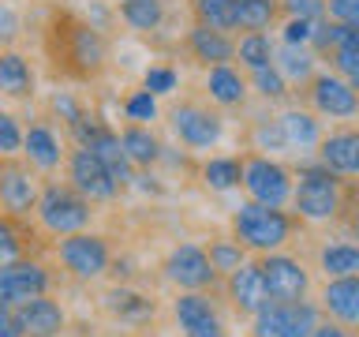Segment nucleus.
<instances>
[{
  "mask_svg": "<svg viewBox=\"0 0 359 337\" xmlns=\"http://www.w3.org/2000/svg\"><path fill=\"white\" fill-rule=\"evenodd\" d=\"M67 143L64 135L53 128L49 120H34L27 124V143H22V161H30L38 173H56L60 165H67Z\"/></svg>",
  "mask_w": 359,
  "mask_h": 337,
  "instance_id": "obj_16",
  "label": "nucleus"
},
{
  "mask_svg": "<svg viewBox=\"0 0 359 337\" xmlns=\"http://www.w3.org/2000/svg\"><path fill=\"white\" fill-rule=\"evenodd\" d=\"M344 206H348L344 180L333 168H325L318 157H307L296 168V195H292L296 218L311 225H330L344 213Z\"/></svg>",
  "mask_w": 359,
  "mask_h": 337,
  "instance_id": "obj_1",
  "label": "nucleus"
},
{
  "mask_svg": "<svg viewBox=\"0 0 359 337\" xmlns=\"http://www.w3.org/2000/svg\"><path fill=\"white\" fill-rule=\"evenodd\" d=\"M49 112H53L56 120H64V128H72V124H79L90 109L72 94V90H56V94L49 98Z\"/></svg>",
  "mask_w": 359,
  "mask_h": 337,
  "instance_id": "obj_40",
  "label": "nucleus"
},
{
  "mask_svg": "<svg viewBox=\"0 0 359 337\" xmlns=\"http://www.w3.org/2000/svg\"><path fill=\"white\" fill-rule=\"evenodd\" d=\"M15 34H19L15 8H11V0H0V38H4V45L15 41Z\"/></svg>",
  "mask_w": 359,
  "mask_h": 337,
  "instance_id": "obj_45",
  "label": "nucleus"
},
{
  "mask_svg": "<svg viewBox=\"0 0 359 337\" xmlns=\"http://www.w3.org/2000/svg\"><path fill=\"white\" fill-rule=\"evenodd\" d=\"M314 27H318V19L285 15V22H280V41H288V45H311L314 41Z\"/></svg>",
  "mask_w": 359,
  "mask_h": 337,
  "instance_id": "obj_41",
  "label": "nucleus"
},
{
  "mask_svg": "<svg viewBox=\"0 0 359 337\" xmlns=\"http://www.w3.org/2000/svg\"><path fill=\"white\" fill-rule=\"evenodd\" d=\"M277 120H280V128H285V139H288L292 154H318V146L325 139V128H322V117L311 105H285L277 112Z\"/></svg>",
  "mask_w": 359,
  "mask_h": 337,
  "instance_id": "obj_19",
  "label": "nucleus"
},
{
  "mask_svg": "<svg viewBox=\"0 0 359 337\" xmlns=\"http://www.w3.org/2000/svg\"><path fill=\"white\" fill-rule=\"evenodd\" d=\"M0 337H27L15 308H0Z\"/></svg>",
  "mask_w": 359,
  "mask_h": 337,
  "instance_id": "obj_46",
  "label": "nucleus"
},
{
  "mask_svg": "<svg viewBox=\"0 0 359 337\" xmlns=\"http://www.w3.org/2000/svg\"><path fill=\"white\" fill-rule=\"evenodd\" d=\"M202 90H206V98L217 109H240L247 101V94H251V79L236 64H213V67H206Z\"/></svg>",
  "mask_w": 359,
  "mask_h": 337,
  "instance_id": "obj_20",
  "label": "nucleus"
},
{
  "mask_svg": "<svg viewBox=\"0 0 359 337\" xmlns=\"http://www.w3.org/2000/svg\"><path fill=\"white\" fill-rule=\"evenodd\" d=\"M285 15H299V19H325V0H280Z\"/></svg>",
  "mask_w": 359,
  "mask_h": 337,
  "instance_id": "obj_44",
  "label": "nucleus"
},
{
  "mask_svg": "<svg viewBox=\"0 0 359 337\" xmlns=\"http://www.w3.org/2000/svg\"><path fill=\"white\" fill-rule=\"evenodd\" d=\"M198 176H202V184H206V191H213V195H229V191L243 187V157L213 154V157L202 161Z\"/></svg>",
  "mask_w": 359,
  "mask_h": 337,
  "instance_id": "obj_28",
  "label": "nucleus"
},
{
  "mask_svg": "<svg viewBox=\"0 0 359 337\" xmlns=\"http://www.w3.org/2000/svg\"><path fill=\"white\" fill-rule=\"evenodd\" d=\"M64 38L60 45V60L67 72L83 75V79H97L109 64V45L105 34H101L90 19H72L64 15V30H56Z\"/></svg>",
  "mask_w": 359,
  "mask_h": 337,
  "instance_id": "obj_4",
  "label": "nucleus"
},
{
  "mask_svg": "<svg viewBox=\"0 0 359 337\" xmlns=\"http://www.w3.org/2000/svg\"><path fill=\"white\" fill-rule=\"evenodd\" d=\"M142 86L150 90V94H157V98H168L180 86V72L172 64H150L142 72Z\"/></svg>",
  "mask_w": 359,
  "mask_h": 337,
  "instance_id": "obj_38",
  "label": "nucleus"
},
{
  "mask_svg": "<svg viewBox=\"0 0 359 337\" xmlns=\"http://www.w3.org/2000/svg\"><path fill=\"white\" fill-rule=\"evenodd\" d=\"M120 139H123V150H128L135 168H154L165 161V143L157 139V131L150 124H123Z\"/></svg>",
  "mask_w": 359,
  "mask_h": 337,
  "instance_id": "obj_25",
  "label": "nucleus"
},
{
  "mask_svg": "<svg viewBox=\"0 0 359 337\" xmlns=\"http://www.w3.org/2000/svg\"><path fill=\"white\" fill-rule=\"evenodd\" d=\"M172 319L184 337H229V326L210 292H180L172 300Z\"/></svg>",
  "mask_w": 359,
  "mask_h": 337,
  "instance_id": "obj_15",
  "label": "nucleus"
},
{
  "mask_svg": "<svg viewBox=\"0 0 359 337\" xmlns=\"http://www.w3.org/2000/svg\"><path fill=\"white\" fill-rule=\"evenodd\" d=\"M318 270L330 277H355L359 274V244L352 240H330L318 247Z\"/></svg>",
  "mask_w": 359,
  "mask_h": 337,
  "instance_id": "obj_30",
  "label": "nucleus"
},
{
  "mask_svg": "<svg viewBox=\"0 0 359 337\" xmlns=\"http://www.w3.org/2000/svg\"><path fill=\"white\" fill-rule=\"evenodd\" d=\"M322 322V303L292 300V303H266L251 319V337H311Z\"/></svg>",
  "mask_w": 359,
  "mask_h": 337,
  "instance_id": "obj_6",
  "label": "nucleus"
},
{
  "mask_svg": "<svg viewBox=\"0 0 359 337\" xmlns=\"http://www.w3.org/2000/svg\"><path fill=\"white\" fill-rule=\"evenodd\" d=\"M348 206H352V210H359V180H355L352 187H348Z\"/></svg>",
  "mask_w": 359,
  "mask_h": 337,
  "instance_id": "obj_50",
  "label": "nucleus"
},
{
  "mask_svg": "<svg viewBox=\"0 0 359 337\" xmlns=\"http://www.w3.org/2000/svg\"><path fill=\"white\" fill-rule=\"evenodd\" d=\"M56 258L75 281H97L112 270V251L101 232H75L56 240Z\"/></svg>",
  "mask_w": 359,
  "mask_h": 337,
  "instance_id": "obj_7",
  "label": "nucleus"
},
{
  "mask_svg": "<svg viewBox=\"0 0 359 337\" xmlns=\"http://www.w3.org/2000/svg\"><path fill=\"white\" fill-rule=\"evenodd\" d=\"M19 311V322H22V330H27V337H56V333H64L67 330V311H64V303L60 300H53L49 292L38 300H30V303H22Z\"/></svg>",
  "mask_w": 359,
  "mask_h": 337,
  "instance_id": "obj_22",
  "label": "nucleus"
},
{
  "mask_svg": "<svg viewBox=\"0 0 359 337\" xmlns=\"http://www.w3.org/2000/svg\"><path fill=\"white\" fill-rule=\"evenodd\" d=\"M120 109H123V120H128V124H154L157 117H161V105H157V94H150L146 86L131 90V94H123Z\"/></svg>",
  "mask_w": 359,
  "mask_h": 337,
  "instance_id": "obj_37",
  "label": "nucleus"
},
{
  "mask_svg": "<svg viewBox=\"0 0 359 337\" xmlns=\"http://www.w3.org/2000/svg\"><path fill=\"white\" fill-rule=\"evenodd\" d=\"M355 90H359V86H355Z\"/></svg>",
  "mask_w": 359,
  "mask_h": 337,
  "instance_id": "obj_53",
  "label": "nucleus"
},
{
  "mask_svg": "<svg viewBox=\"0 0 359 337\" xmlns=\"http://www.w3.org/2000/svg\"><path fill=\"white\" fill-rule=\"evenodd\" d=\"M243 191L251 202L285 210L296 195V173L269 154H247L243 157Z\"/></svg>",
  "mask_w": 359,
  "mask_h": 337,
  "instance_id": "obj_5",
  "label": "nucleus"
},
{
  "mask_svg": "<svg viewBox=\"0 0 359 337\" xmlns=\"http://www.w3.org/2000/svg\"><path fill=\"white\" fill-rule=\"evenodd\" d=\"M56 337H83V333H67V330H64V333H56Z\"/></svg>",
  "mask_w": 359,
  "mask_h": 337,
  "instance_id": "obj_51",
  "label": "nucleus"
},
{
  "mask_svg": "<svg viewBox=\"0 0 359 337\" xmlns=\"http://www.w3.org/2000/svg\"><path fill=\"white\" fill-rule=\"evenodd\" d=\"M322 311L344 326H359V274L355 277H330L322 285Z\"/></svg>",
  "mask_w": 359,
  "mask_h": 337,
  "instance_id": "obj_23",
  "label": "nucleus"
},
{
  "mask_svg": "<svg viewBox=\"0 0 359 337\" xmlns=\"http://www.w3.org/2000/svg\"><path fill=\"white\" fill-rule=\"evenodd\" d=\"M311 337H352V326H344V322H337V319H322L318 330H314Z\"/></svg>",
  "mask_w": 359,
  "mask_h": 337,
  "instance_id": "obj_47",
  "label": "nucleus"
},
{
  "mask_svg": "<svg viewBox=\"0 0 359 337\" xmlns=\"http://www.w3.org/2000/svg\"><path fill=\"white\" fill-rule=\"evenodd\" d=\"M325 60H330L333 72H341L348 83H355V86H359V45H341V49L330 53Z\"/></svg>",
  "mask_w": 359,
  "mask_h": 337,
  "instance_id": "obj_42",
  "label": "nucleus"
},
{
  "mask_svg": "<svg viewBox=\"0 0 359 337\" xmlns=\"http://www.w3.org/2000/svg\"><path fill=\"white\" fill-rule=\"evenodd\" d=\"M344 225H348V232H352V240L359 244V210H352V213H348V218H344Z\"/></svg>",
  "mask_w": 359,
  "mask_h": 337,
  "instance_id": "obj_49",
  "label": "nucleus"
},
{
  "mask_svg": "<svg viewBox=\"0 0 359 337\" xmlns=\"http://www.w3.org/2000/svg\"><path fill=\"white\" fill-rule=\"evenodd\" d=\"M251 150H255V154H269V157L288 150L285 128H280V120H277V117L255 120V128H251Z\"/></svg>",
  "mask_w": 359,
  "mask_h": 337,
  "instance_id": "obj_36",
  "label": "nucleus"
},
{
  "mask_svg": "<svg viewBox=\"0 0 359 337\" xmlns=\"http://www.w3.org/2000/svg\"><path fill=\"white\" fill-rule=\"evenodd\" d=\"M101 303H105V311L112 315V319H120V322H128V326L150 322L154 311H157L150 296H142V292H135V289H128V285L109 289L105 296H101Z\"/></svg>",
  "mask_w": 359,
  "mask_h": 337,
  "instance_id": "obj_27",
  "label": "nucleus"
},
{
  "mask_svg": "<svg viewBox=\"0 0 359 337\" xmlns=\"http://www.w3.org/2000/svg\"><path fill=\"white\" fill-rule=\"evenodd\" d=\"M303 98H307V105L318 112L322 120H355L359 117V90L355 83H348L341 72H333V67H325L311 79L307 86H303Z\"/></svg>",
  "mask_w": 359,
  "mask_h": 337,
  "instance_id": "obj_9",
  "label": "nucleus"
},
{
  "mask_svg": "<svg viewBox=\"0 0 359 337\" xmlns=\"http://www.w3.org/2000/svg\"><path fill=\"white\" fill-rule=\"evenodd\" d=\"M53 274L38 258H11L0 266V308H22V303L45 296Z\"/></svg>",
  "mask_w": 359,
  "mask_h": 337,
  "instance_id": "obj_13",
  "label": "nucleus"
},
{
  "mask_svg": "<svg viewBox=\"0 0 359 337\" xmlns=\"http://www.w3.org/2000/svg\"><path fill=\"white\" fill-rule=\"evenodd\" d=\"M0 94L8 101H30L38 94V75H34L27 56L15 49L0 53Z\"/></svg>",
  "mask_w": 359,
  "mask_h": 337,
  "instance_id": "obj_24",
  "label": "nucleus"
},
{
  "mask_svg": "<svg viewBox=\"0 0 359 337\" xmlns=\"http://www.w3.org/2000/svg\"><path fill=\"white\" fill-rule=\"evenodd\" d=\"M135 263H131V258H112V270H109V274L112 277H116V281H128L131 274H135V270H131Z\"/></svg>",
  "mask_w": 359,
  "mask_h": 337,
  "instance_id": "obj_48",
  "label": "nucleus"
},
{
  "mask_svg": "<svg viewBox=\"0 0 359 337\" xmlns=\"http://www.w3.org/2000/svg\"><path fill=\"white\" fill-rule=\"evenodd\" d=\"M64 173H67V184H72L79 195H86L94 206H97V202H112V199L120 195L116 176L109 173V165L101 161L90 146H72Z\"/></svg>",
  "mask_w": 359,
  "mask_h": 337,
  "instance_id": "obj_11",
  "label": "nucleus"
},
{
  "mask_svg": "<svg viewBox=\"0 0 359 337\" xmlns=\"http://www.w3.org/2000/svg\"><path fill=\"white\" fill-rule=\"evenodd\" d=\"M41 180L38 168L30 161H19V157H4L0 165V206H4L8 218H30L41 202Z\"/></svg>",
  "mask_w": 359,
  "mask_h": 337,
  "instance_id": "obj_12",
  "label": "nucleus"
},
{
  "mask_svg": "<svg viewBox=\"0 0 359 337\" xmlns=\"http://www.w3.org/2000/svg\"><path fill=\"white\" fill-rule=\"evenodd\" d=\"M240 0H191V15H195V22H202V27L210 30H240Z\"/></svg>",
  "mask_w": 359,
  "mask_h": 337,
  "instance_id": "obj_31",
  "label": "nucleus"
},
{
  "mask_svg": "<svg viewBox=\"0 0 359 337\" xmlns=\"http://www.w3.org/2000/svg\"><path fill=\"white\" fill-rule=\"evenodd\" d=\"M229 281V303L240 315H247V319H255L258 311L266 308V303H273L269 300V289H266V277H262V263H258V255L251 258V263H243L240 270H236L232 277H224Z\"/></svg>",
  "mask_w": 359,
  "mask_h": 337,
  "instance_id": "obj_17",
  "label": "nucleus"
},
{
  "mask_svg": "<svg viewBox=\"0 0 359 337\" xmlns=\"http://www.w3.org/2000/svg\"><path fill=\"white\" fill-rule=\"evenodd\" d=\"M236 60L243 72H258L277 60V41L269 34H240L236 38Z\"/></svg>",
  "mask_w": 359,
  "mask_h": 337,
  "instance_id": "obj_32",
  "label": "nucleus"
},
{
  "mask_svg": "<svg viewBox=\"0 0 359 337\" xmlns=\"http://www.w3.org/2000/svg\"><path fill=\"white\" fill-rule=\"evenodd\" d=\"M116 15L123 19V27L135 30V34H154L165 27V0H120L116 4Z\"/></svg>",
  "mask_w": 359,
  "mask_h": 337,
  "instance_id": "obj_29",
  "label": "nucleus"
},
{
  "mask_svg": "<svg viewBox=\"0 0 359 337\" xmlns=\"http://www.w3.org/2000/svg\"><path fill=\"white\" fill-rule=\"evenodd\" d=\"M184 49L191 53V60H198L202 67L213 64H232L236 60V38L229 30H210L202 22H191L184 34Z\"/></svg>",
  "mask_w": 359,
  "mask_h": 337,
  "instance_id": "obj_21",
  "label": "nucleus"
},
{
  "mask_svg": "<svg viewBox=\"0 0 359 337\" xmlns=\"http://www.w3.org/2000/svg\"><path fill=\"white\" fill-rule=\"evenodd\" d=\"M22 143H27V128L19 124L15 112H0V154L4 157H19Z\"/></svg>",
  "mask_w": 359,
  "mask_h": 337,
  "instance_id": "obj_39",
  "label": "nucleus"
},
{
  "mask_svg": "<svg viewBox=\"0 0 359 337\" xmlns=\"http://www.w3.org/2000/svg\"><path fill=\"white\" fill-rule=\"evenodd\" d=\"M34 218L38 225L49 236H75V232H86L90 221H94V202L86 195H79V191L60 180H49V184L41 187V202L38 210H34Z\"/></svg>",
  "mask_w": 359,
  "mask_h": 337,
  "instance_id": "obj_3",
  "label": "nucleus"
},
{
  "mask_svg": "<svg viewBox=\"0 0 359 337\" xmlns=\"http://www.w3.org/2000/svg\"><path fill=\"white\" fill-rule=\"evenodd\" d=\"M258 263H262V277H266L269 300H277V303L307 300V292H311V270L303 266L296 255L269 251V255H258Z\"/></svg>",
  "mask_w": 359,
  "mask_h": 337,
  "instance_id": "obj_14",
  "label": "nucleus"
},
{
  "mask_svg": "<svg viewBox=\"0 0 359 337\" xmlns=\"http://www.w3.org/2000/svg\"><path fill=\"white\" fill-rule=\"evenodd\" d=\"M285 4L280 0H240V34H269V27L280 19Z\"/></svg>",
  "mask_w": 359,
  "mask_h": 337,
  "instance_id": "obj_33",
  "label": "nucleus"
},
{
  "mask_svg": "<svg viewBox=\"0 0 359 337\" xmlns=\"http://www.w3.org/2000/svg\"><path fill=\"white\" fill-rule=\"evenodd\" d=\"M325 15L344 27H359V0H325Z\"/></svg>",
  "mask_w": 359,
  "mask_h": 337,
  "instance_id": "obj_43",
  "label": "nucleus"
},
{
  "mask_svg": "<svg viewBox=\"0 0 359 337\" xmlns=\"http://www.w3.org/2000/svg\"><path fill=\"white\" fill-rule=\"evenodd\" d=\"M296 213L280 210V206H262V202H240L229 213V229L251 255H269V251H285V244L296 232Z\"/></svg>",
  "mask_w": 359,
  "mask_h": 337,
  "instance_id": "obj_2",
  "label": "nucleus"
},
{
  "mask_svg": "<svg viewBox=\"0 0 359 337\" xmlns=\"http://www.w3.org/2000/svg\"><path fill=\"white\" fill-rule=\"evenodd\" d=\"M247 79H251V90H255V94L262 98V101H269V105H280V101H288V94H292V83L280 75L277 64L258 67V72H247Z\"/></svg>",
  "mask_w": 359,
  "mask_h": 337,
  "instance_id": "obj_35",
  "label": "nucleus"
},
{
  "mask_svg": "<svg viewBox=\"0 0 359 337\" xmlns=\"http://www.w3.org/2000/svg\"><path fill=\"white\" fill-rule=\"evenodd\" d=\"M206 251H210V263H213V270H217L221 277H232L243 263H251V258H247L251 251H247L236 236H217V240L206 244Z\"/></svg>",
  "mask_w": 359,
  "mask_h": 337,
  "instance_id": "obj_34",
  "label": "nucleus"
},
{
  "mask_svg": "<svg viewBox=\"0 0 359 337\" xmlns=\"http://www.w3.org/2000/svg\"><path fill=\"white\" fill-rule=\"evenodd\" d=\"M318 60L322 56L311 49V45H288V41H277V67L280 75L292 83V90H303L311 83L314 75H318Z\"/></svg>",
  "mask_w": 359,
  "mask_h": 337,
  "instance_id": "obj_26",
  "label": "nucleus"
},
{
  "mask_svg": "<svg viewBox=\"0 0 359 337\" xmlns=\"http://www.w3.org/2000/svg\"><path fill=\"white\" fill-rule=\"evenodd\" d=\"M161 270H165V281H172L180 292H210L221 277L210 263V251L195 240L176 244L172 251L165 255Z\"/></svg>",
  "mask_w": 359,
  "mask_h": 337,
  "instance_id": "obj_10",
  "label": "nucleus"
},
{
  "mask_svg": "<svg viewBox=\"0 0 359 337\" xmlns=\"http://www.w3.org/2000/svg\"><path fill=\"white\" fill-rule=\"evenodd\" d=\"M168 128L187 150H213L224 139V117L202 101H180L168 109Z\"/></svg>",
  "mask_w": 359,
  "mask_h": 337,
  "instance_id": "obj_8",
  "label": "nucleus"
},
{
  "mask_svg": "<svg viewBox=\"0 0 359 337\" xmlns=\"http://www.w3.org/2000/svg\"><path fill=\"white\" fill-rule=\"evenodd\" d=\"M112 4H120V0H112Z\"/></svg>",
  "mask_w": 359,
  "mask_h": 337,
  "instance_id": "obj_52",
  "label": "nucleus"
},
{
  "mask_svg": "<svg viewBox=\"0 0 359 337\" xmlns=\"http://www.w3.org/2000/svg\"><path fill=\"white\" fill-rule=\"evenodd\" d=\"M314 157H318L325 168H333V173L341 176V180L359 176V128H352V124L330 128Z\"/></svg>",
  "mask_w": 359,
  "mask_h": 337,
  "instance_id": "obj_18",
  "label": "nucleus"
}]
</instances>
